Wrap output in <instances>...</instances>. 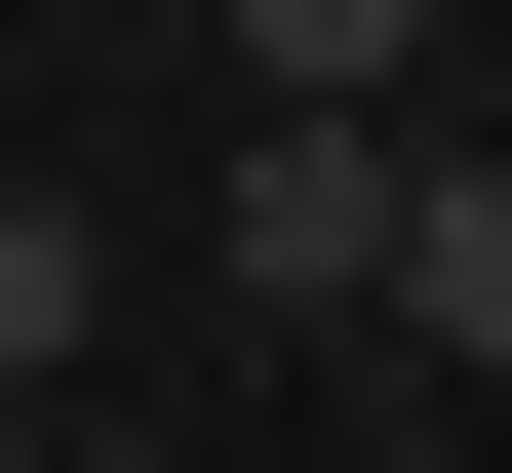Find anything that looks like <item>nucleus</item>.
Listing matches in <instances>:
<instances>
[{
  "label": "nucleus",
  "mask_w": 512,
  "mask_h": 473,
  "mask_svg": "<svg viewBox=\"0 0 512 473\" xmlns=\"http://www.w3.org/2000/svg\"><path fill=\"white\" fill-rule=\"evenodd\" d=\"M197 237H237V276H316V316H355V276H394V119H237V198H197Z\"/></svg>",
  "instance_id": "f257e3e1"
},
{
  "label": "nucleus",
  "mask_w": 512,
  "mask_h": 473,
  "mask_svg": "<svg viewBox=\"0 0 512 473\" xmlns=\"http://www.w3.org/2000/svg\"><path fill=\"white\" fill-rule=\"evenodd\" d=\"M394 40L434 0H237V119H394Z\"/></svg>",
  "instance_id": "7ed1b4c3"
},
{
  "label": "nucleus",
  "mask_w": 512,
  "mask_h": 473,
  "mask_svg": "<svg viewBox=\"0 0 512 473\" xmlns=\"http://www.w3.org/2000/svg\"><path fill=\"white\" fill-rule=\"evenodd\" d=\"M394 316H434V355H512V158H394Z\"/></svg>",
  "instance_id": "f03ea898"
},
{
  "label": "nucleus",
  "mask_w": 512,
  "mask_h": 473,
  "mask_svg": "<svg viewBox=\"0 0 512 473\" xmlns=\"http://www.w3.org/2000/svg\"><path fill=\"white\" fill-rule=\"evenodd\" d=\"M79 237H119V198H0V395L79 355Z\"/></svg>",
  "instance_id": "20e7f679"
}]
</instances>
